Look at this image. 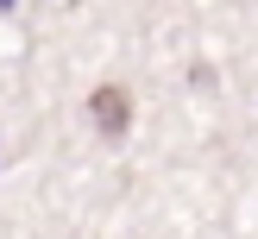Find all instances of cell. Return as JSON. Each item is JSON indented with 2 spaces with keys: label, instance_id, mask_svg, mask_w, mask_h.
Here are the masks:
<instances>
[{
  "label": "cell",
  "instance_id": "obj_1",
  "mask_svg": "<svg viewBox=\"0 0 258 239\" xmlns=\"http://www.w3.org/2000/svg\"><path fill=\"white\" fill-rule=\"evenodd\" d=\"M88 120H95V132L120 138L126 126H133V95H126L120 82H101L95 95H88Z\"/></svg>",
  "mask_w": 258,
  "mask_h": 239
}]
</instances>
